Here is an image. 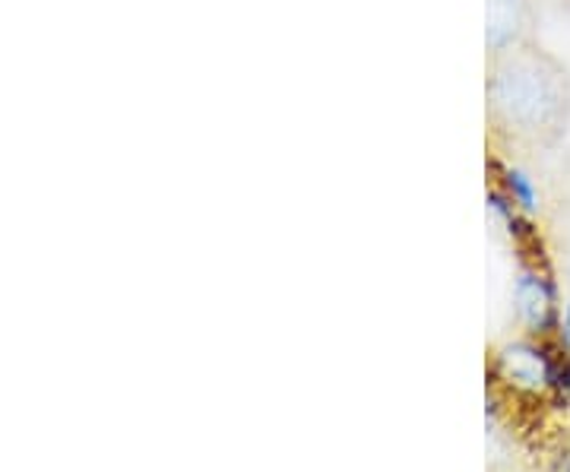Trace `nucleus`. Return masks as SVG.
Instances as JSON below:
<instances>
[{
	"mask_svg": "<svg viewBox=\"0 0 570 472\" xmlns=\"http://www.w3.org/2000/svg\"><path fill=\"white\" fill-rule=\"evenodd\" d=\"M568 279H570V260H568Z\"/></svg>",
	"mask_w": 570,
	"mask_h": 472,
	"instance_id": "6e6552de",
	"label": "nucleus"
},
{
	"mask_svg": "<svg viewBox=\"0 0 570 472\" xmlns=\"http://www.w3.org/2000/svg\"><path fill=\"white\" fill-rule=\"evenodd\" d=\"M489 178L491 185L501 187L527 216H535V213L542 209V190H539L535 178H532L523 165L508 163V159H501V156L494 153V156H489Z\"/></svg>",
	"mask_w": 570,
	"mask_h": 472,
	"instance_id": "39448f33",
	"label": "nucleus"
},
{
	"mask_svg": "<svg viewBox=\"0 0 570 472\" xmlns=\"http://www.w3.org/2000/svg\"><path fill=\"white\" fill-rule=\"evenodd\" d=\"M535 10L532 0H485V48L489 58H501L530 45Z\"/></svg>",
	"mask_w": 570,
	"mask_h": 472,
	"instance_id": "7ed1b4c3",
	"label": "nucleus"
},
{
	"mask_svg": "<svg viewBox=\"0 0 570 472\" xmlns=\"http://www.w3.org/2000/svg\"><path fill=\"white\" fill-rule=\"evenodd\" d=\"M558 340H561V346L570 352V302L561 308V321H558Z\"/></svg>",
	"mask_w": 570,
	"mask_h": 472,
	"instance_id": "0eeeda50",
	"label": "nucleus"
},
{
	"mask_svg": "<svg viewBox=\"0 0 570 472\" xmlns=\"http://www.w3.org/2000/svg\"><path fill=\"white\" fill-rule=\"evenodd\" d=\"M561 295L558 283L549 273V267H523L517 283H513V311L517 321L530 330L532 336H549L551 330H558L561 321Z\"/></svg>",
	"mask_w": 570,
	"mask_h": 472,
	"instance_id": "f03ea898",
	"label": "nucleus"
},
{
	"mask_svg": "<svg viewBox=\"0 0 570 472\" xmlns=\"http://www.w3.org/2000/svg\"><path fill=\"white\" fill-rule=\"evenodd\" d=\"M554 384L561 391H570V352L568 355H558V365H554Z\"/></svg>",
	"mask_w": 570,
	"mask_h": 472,
	"instance_id": "423d86ee",
	"label": "nucleus"
},
{
	"mask_svg": "<svg viewBox=\"0 0 570 472\" xmlns=\"http://www.w3.org/2000/svg\"><path fill=\"white\" fill-rule=\"evenodd\" d=\"M485 99L491 127L504 137L551 146L568 130V70L542 48L523 45L501 58H491Z\"/></svg>",
	"mask_w": 570,
	"mask_h": 472,
	"instance_id": "f257e3e1",
	"label": "nucleus"
},
{
	"mask_svg": "<svg viewBox=\"0 0 570 472\" xmlns=\"http://www.w3.org/2000/svg\"><path fill=\"white\" fill-rule=\"evenodd\" d=\"M498 365H501V374L508 377L510 384L527 387V391H539L546 384H554L558 355H551L539 343H510L498 355Z\"/></svg>",
	"mask_w": 570,
	"mask_h": 472,
	"instance_id": "20e7f679",
	"label": "nucleus"
}]
</instances>
